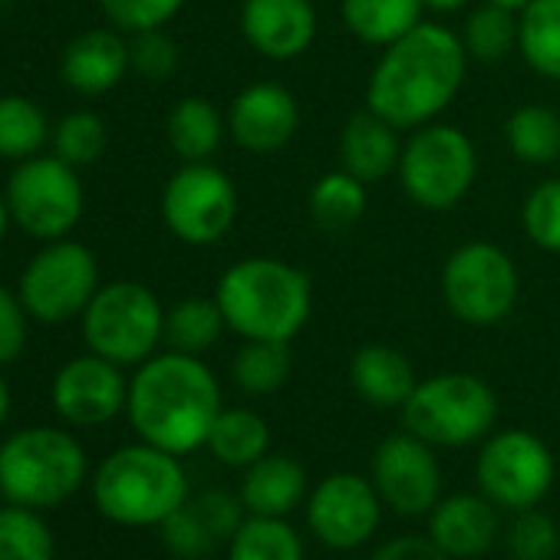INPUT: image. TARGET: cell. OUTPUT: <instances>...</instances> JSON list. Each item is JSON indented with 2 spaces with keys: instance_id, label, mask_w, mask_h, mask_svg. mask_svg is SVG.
Returning <instances> with one entry per match:
<instances>
[{
  "instance_id": "obj_1",
  "label": "cell",
  "mask_w": 560,
  "mask_h": 560,
  "mask_svg": "<svg viewBox=\"0 0 560 560\" xmlns=\"http://www.w3.org/2000/svg\"><path fill=\"white\" fill-rule=\"evenodd\" d=\"M468 54L462 37L435 21H422L376 60L366 83V109L412 132L435 122L462 93Z\"/></svg>"
},
{
  "instance_id": "obj_2",
  "label": "cell",
  "mask_w": 560,
  "mask_h": 560,
  "mask_svg": "<svg viewBox=\"0 0 560 560\" xmlns=\"http://www.w3.org/2000/svg\"><path fill=\"white\" fill-rule=\"evenodd\" d=\"M221 409V386L214 373L191 353H155L139 363L129 380L126 412L136 435L178 458L205 448Z\"/></svg>"
},
{
  "instance_id": "obj_3",
  "label": "cell",
  "mask_w": 560,
  "mask_h": 560,
  "mask_svg": "<svg viewBox=\"0 0 560 560\" xmlns=\"http://www.w3.org/2000/svg\"><path fill=\"white\" fill-rule=\"evenodd\" d=\"M224 324L241 340L291 343L311 320L314 288L311 277L280 257L234 260L214 288Z\"/></svg>"
},
{
  "instance_id": "obj_4",
  "label": "cell",
  "mask_w": 560,
  "mask_h": 560,
  "mask_svg": "<svg viewBox=\"0 0 560 560\" xmlns=\"http://www.w3.org/2000/svg\"><path fill=\"white\" fill-rule=\"evenodd\" d=\"M93 498L113 524L159 527L188 501V475L178 455L139 442L103 458L93 478Z\"/></svg>"
},
{
  "instance_id": "obj_5",
  "label": "cell",
  "mask_w": 560,
  "mask_h": 560,
  "mask_svg": "<svg viewBox=\"0 0 560 560\" xmlns=\"http://www.w3.org/2000/svg\"><path fill=\"white\" fill-rule=\"evenodd\" d=\"M86 471V448L54 425L21 429L0 445V494L11 504L57 508L83 488Z\"/></svg>"
},
{
  "instance_id": "obj_6",
  "label": "cell",
  "mask_w": 560,
  "mask_h": 560,
  "mask_svg": "<svg viewBox=\"0 0 560 560\" xmlns=\"http://www.w3.org/2000/svg\"><path fill=\"white\" fill-rule=\"evenodd\" d=\"M498 419L494 389L471 373H439L416 383L402 422L432 448H465L488 439Z\"/></svg>"
},
{
  "instance_id": "obj_7",
  "label": "cell",
  "mask_w": 560,
  "mask_h": 560,
  "mask_svg": "<svg viewBox=\"0 0 560 560\" xmlns=\"http://www.w3.org/2000/svg\"><path fill=\"white\" fill-rule=\"evenodd\" d=\"M396 175L412 205L448 211L465 201L478 178V149L462 126L435 119L409 132Z\"/></svg>"
},
{
  "instance_id": "obj_8",
  "label": "cell",
  "mask_w": 560,
  "mask_h": 560,
  "mask_svg": "<svg viewBox=\"0 0 560 560\" xmlns=\"http://www.w3.org/2000/svg\"><path fill=\"white\" fill-rule=\"evenodd\" d=\"M83 340L90 353L116 366H139L165 340V311L139 280H113L83 311Z\"/></svg>"
},
{
  "instance_id": "obj_9",
  "label": "cell",
  "mask_w": 560,
  "mask_h": 560,
  "mask_svg": "<svg viewBox=\"0 0 560 560\" xmlns=\"http://www.w3.org/2000/svg\"><path fill=\"white\" fill-rule=\"evenodd\" d=\"M439 291L455 320L468 327H498L521 298V273L504 247L465 241L445 257Z\"/></svg>"
},
{
  "instance_id": "obj_10",
  "label": "cell",
  "mask_w": 560,
  "mask_h": 560,
  "mask_svg": "<svg viewBox=\"0 0 560 560\" xmlns=\"http://www.w3.org/2000/svg\"><path fill=\"white\" fill-rule=\"evenodd\" d=\"M8 208L11 218L40 241L67 237L86 208L83 182L70 162L60 155H34L24 159L8 178Z\"/></svg>"
},
{
  "instance_id": "obj_11",
  "label": "cell",
  "mask_w": 560,
  "mask_h": 560,
  "mask_svg": "<svg viewBox=\"0 0 560 560\" xmlns=\"http://www.w3.org/2000/svg\"><path fill=\"white\" fill-rule=\"evenodd\" d=\"M100 291V260L80 241H50L34 254L21 277V301L27 314L47 327L83 317L86 304Z\"/></svg>"
},
{
  "instance_id": "obj_12",
  "label": "cell",
  "mask_w": 560,
  "mask_h": 560,
  "mask_svg": "<svg viewBox=\"0 0 560 560\" xmlns=\"http://www.w3.org/2000/svg\"><path fill=\"white\" fill-rule=\"evenodd\" d=\"M237 188L211 162H185L162 188V221L165 228L191 244H218L237 221Z\"/></svg>"
},
{
  "instance_id": "obj_13",
  "label": "cell",
  "mask_w": 560,
  "mask_h": 560,
  "mask_svg": "<svg viewBox=\"0 0 560 560\" xmlns=\"http://www.w3.org/2000/svg\"><path fill=\"white\" fill-rule=\"evenodd\" d=\"M553 455L527 429L491 432L478 452V485L498 508L527 511L537 508L553 485Z\"/></svg>"
},
{
  "instance_id": "obj_14",
  "label": "cell",
  "mask_w": 560,
  "mask_h": 560,
  "mask_svg": "<svg viewBox=\"0 0 560 560\" xmlns=\"http://www.w3.org/2000/svg\"><path fill=\"white\" fill-rule=\"evenodd\" d=\"M373 485L383 504L399 514L416 517L432 511L442 498V471L432 445L409 429L386 435L373 452Z\"/></svg>"
},
{
  "instance_id": "obj_15",
  "label": "cell",
  "mask_w": 560,
  "mask_h": 560,
  "mask_svg": "<svg viewBox=\"0 0 560 560\" xmlns=\"http://www.w3.org/2000/svg\"><path fill=\"white\" fill-rule=\"evenodd\" d=\"M380 491L370 478L353 471L327 475L307 498V524L320 544L353 550L380 527Z\"/></svg>"
},
{
  "instance_id": "obj_16",
  "label": "cell",
  "mask_w": 560,
  "mask_h": 560,
  "mask_svg": "<svg viewBox=\"0 0 560 560\" xmlns=\"http://www.w3.org/2000/svg\"><path fill=\"white\" fill-rule=\"evenodd\" d=\"M129 402V383L122 366L96 353L77 357L54 376V409L70 425H106Z\"/></svg>"
},
{
  "instance_id": "obj_17",
  "label": "cell",
  "mask_w": 560,
  "mask_h": 560,
  "mask_svg": "<svg viewBox=\"0 0 560 560\" xmlns=\"http://www.w3.org/2000/svg\"><path fill=\"white\" fill-rule=\"evenodd\" d=\"M224 119H228V136L237 149L267 155L284 149L298 136L301 103L288 86L257 80L231 100Z\"/></svg>"
},
{
  "instance_id": "obj_18",
  "label": "cell",
  "mask_w": 560,
  "mask_h": 560,
  "mask_svg": "<svg viewBox=\"0 0 560 560\" xmlns=\"http://www.w3.org/2000/svg\"><path fill=\"white\" fill-rule=\"evenodd\" d=\"M241 34L247 47L273 63L304 57L317 40L314 0H244Z\"/></svg>"
},
{
  "instance_id": "obj_19",
  "label": "cell",
  "mask_w": 560,
  "mask_h": 560,
  "mask_svg": "<svg viewBox=\"0 0 560 560\" xmlns=\"http://www.w3.org/2000/svg\"><path fill=\"white\" fill-rule=\"evenodd\" d=\"M429 537L452 557V560H471L494 547L501 534L498 504L488 494H448L439 498V504L429 511Z\"/></svg>"
},
{
  "instance_id": "obj_20",
  "label": "cell",
  "mask_w": 560,
  "mask_h": 560,
  "mask_svg": "<svg viewBox=\"0 0 560 560\" xmlns=\"http://www.w3.org/2000/svg\"><path fill=\"white\" fill-rule=\"evenodd\" d=\"M129 70H132L129 44L122 40V34L116 27L80 34L63 50V63H60L63 83L83 96H103V93L116 90Z\"/></svg>"
},
{
  "instance_id": "obj_21",
  "label": "cell",
  "mask_w": 560,
  "mask_h": 560,
  "mask_svg": "<svg viewBox=\"0 0 560 560\" xmlns=\"http://www.w3.org/2000/svg\"><path fill=\"white\" fill-rule=\"evenodd\" d=\"M402 129H396L389 119H383L373 109H360L347 119L340 129V165L370 182H383L399 168L402 155Z\"/></svg>"
},
{
  "instance_id": "obj_22",
  "label": "cell",
  "mask_w": 560,
  "mask_h": 560,
  "mask_svg": "<svg viewBox=\"0 0 560 560\" xmlns=\"http://www.w3.org/2000/svg\"><path fill=\"white\" fill-rule=\"evenodd\" d=\"M241 501L247 514L260 517H288L307 494V471L298 458L288 455H264L244 468Z\"/></svg>"
},
{
  "instance_id": "obj_23",
  "label": "cell",
  "mask_w": 560,
  "mask_h": 560,
  "mask_svg": "<svg viewBox=\"0 0 560 560\" xmlns=\"http://www.w3.org/2000/svg\"><path fill=\"white\" fill-rule=\"evenodd\" d=\"M350 383L363 402L376 409H402L419 380L412 373V363L396 347L366 343L353 353Z\"/></svg>"
},
{
  "instance_id": "obj_24",
  "label": "cell",
  "mask_w": 560,
  "mask_h": 560,
  "mask_svg": "<svg viewBox=\"0 0 560 560\" xmlns=\"http://www.w3.org/2000/svg\"><path fill=\"white\" fill-rule=\"evenodd\" d=\"M340 18L360 44L386 50L425 21V4L422 0H340Z\"/></svg>"
},
{
  "instance_id": "obj_25",
  "label": "cell",
  "mask_w": 560,
  "mask_h": 560,
  "mask_svg": "<svg viewBox=\"0 0 560 560\" xmlns=\"http://www.w3.org/2000/svg\"><path fill=\"white\" fill-rule=\"evenodd\" d=\"M165 132H168L172 152L182 162H208L228 136V119L211 100L185 96L172 106Z\"/></svg>"
},
{
  "instance_id": "obj_26",
  "label": "cell",
  "mask_w": 560,
  "mask_h": 560,
  "mask_svg": "<svg viewBox=\"0 0 560 560\" xmlns=\"http://www.w3.org/2000/svg\"><path fill=\"white\" fill-rule=\"evenodd\" d=\"M517 54L537 77L560 83V0H530L517 11Z\"/></svg>"
},
{
  "instance_id": "obj_27",
  "label": "cell",
  "mask_w": 560,
  "mask_h": 560,
  "mask_svg": "<svg viewBox=\"0 0 560 560\" xmlns=\"http://www.w3.org/2000/svg\"><path fill=\"white\" fill-rule=\"evenodd\" d=\"M205 448L228 468H247L270 448V429L254 409H221Z\"/></svg>"
},
{
  "instance_id": "obj_28",
  "label": "cell",
  "mask_w": 560,
  "mask_h": 560,
  "mask_svg": "<svg viewBox=\"0 0 560 560\" xmlns=\"http://www.w3.org/2000/svg\"><path fill=\"white\" fill-rule=\"evenodd\" d=\"M508 149L517 162L544 168L560 159V116L544 103L517 106L504 122Z\"/></svg>"
},
{
  "instance_id": "obj_29",
  "label": "cell",
  "mask_w": 560,
  "mask_h": 560,
  "mask_svg": "<svg viewBox=\"0 0 560 560\" xmlns=\"http://www.w3.org/2000/svg\"><path fill=\"white\" fill-rule=\"evenodd\" d=\"M294 370L291 343L280 340H244L231 360V380L250 396H270L288 383Z\"/></svg>"
},
{
  "instance_id": "obj_30",
  "label": "cell",
  "mask_w": 560,
  "mask_h": 560,
  "mask_svg": "<svg viewBox=\"0 0 560 560\" xmlns=\"http://www.w3.org/2000/svg\"><path fill=\"white\" fill-rule=\"evenodd\" d=\"M228 560H304V540L284 517L250 514L231 534Z\"/></svg>"
},
{
  "instance_id": "obj_31",
  "label": "cell",
  "mask_w": 560,
  "mask_h": 560,
  "mask_svg": "<svg viewBox=\"0 0 560 560\" xmlns=\"http://www.w3.org/2000/svg\"><path fill=\"white\" fill-rule=\"evenodd\" d=\"M307 205H311V214L320 228L343 231V228H353L366 214L370 191H366L363 178L350 175L347 168H337V172H327L314 182Z\"/></svg>"
},
{
  "instance_id": "obj_32",
  "label": "cell",
  "mask_w": 560,
  "mask_h": 560,
  "mask_svg": "<svg viewBox=\"0 0 560 560\" xmlns=\"http://www.w3.org/2000/svg\"><path fill=\"white\" fill-rule=\"evenodd\" d=\"M462 47L468 60H478L485 67L501 63L511 50H517V14L498 4H478L468 11L462 24Z\"/></svg>"
},
{
  "instance_id": "obj_33",
  "label": "cell",
  "mask_w": 560,
  "mask_h": 560,
  "mask_svg": "<svg viewBox=\"0 0 560 560\" xmlns=\"http://www.w3.org/2000/svg\"><path fill=\"white\" fill-rule=\"evenodd\" d=\"M221 330H228V324L214 298H188V301H178L172 311H165L168 350L201 357L218 343Z\"/></svg>"
},
{
  "instance_id": "obj_34",
  "label": "cell",
  "mask_w": 560,
  "mask_h": 560,
  "mask_svg": "<svg viewBox=\"0 0 560 560\" xmlns=\"http://www.w3.org/2000/svg\"><path fill=\"white\" fill-rule=\"evenodd\" d=\"M0 560H57V540L37 508H0Z\"/></svg>"
},
{
  "instance_id": "obj_35",
  "label": "cell",
  "mask_w": 560,
  "mask_h": 560,
  "mask_svg": "<svg viewBox=\"0 0 560 560\" xmlns=\"http://www.w3.org/2000/svg\"><path fill=\"white\" fill-rule=\"evenodd\" d=\"M50 139L44 109L27 96H0V159H34Z\"/></svg>"
},
{
  "instance_id": "obj_36",
  "label": "cell",
  "mask_w": 560,
  "mask_h": 560,
  "mask_svg": "<svg viewBox=\"0 0 560 560\" xmlns=\"http://www.w3.org/2000/svg\"><path fill=\"white\" fill-rule=\"evenodd\" d=\"M54 155L70 162L73 168L93 165L106 152V122L96 113H70L54 129Z\"/></svg>"
},
{
  "instance_id": "obj_37",
  "label": "cell",
  "mask_w": 560,
  "mask_h": 560,
  "mask_svg": "<svg viewBox=\"0 0 560 560\" xmlns=\"http://www.w3.org/2000/svg\"><path fill=\"white\" fill-rule=\"evenodd\" d=\"M521 228L534 247L560 254V178L537 182L521 205Z\"/></svg>"
},
{
  "instance_id": "obj_38",
  "label": "cell",
  "mask_w": 560,
  "mask_h": 560,
  "mask_svg": "<svg viewBox=\"0 0 560 560\" xmlns=\"http://www.w3.org/2000/svg\"><path fill=\"white\" fill-rule=\"evenodd\" d=\"M508 547L514 560H550L560 550V530L544 511L527 508V511H517V517L511 521Z\"/></svg>"
},
{
  "instance_id": "obj_39",
  "label": "cell",
  "mask_w": 560,
  "mask_h": 560,
  "mask_svg": "<svg viewBox=\"0 0 560 560\" xmlns=\"http://www.w3.org/2000/svg\"><path fill=\"white\" fill-rule=\"evenodd\" d=\"M188 0H100L106 21L122 34L162 31Z\"/></svg>"
},
{
  "instance_id": "obj_40",
  "label": "cell",
  "mask_w": 560,
  "mask_h": 560,
  "mask_svg": "<svg viewBox=\"0 0 560 560\" xmlns=\"http://www.w3.org/2000/svg\"><path fill=\"white\" fill-rule=\"evenodd\" d=\"M129 63L142 80L162 83L178 70V47L165 31H142V34H132Z\"/></svg>"
},
{
  "instance_id": "obj_41",
  "label": "cell",
  "mask_w": 560,
  "mask_h": 560,
  "mask_svg": "<svg viewBox=\"0 0 560 560\" xmlns=\"http://www.w3.org/2000/svg\"><path fill=\"white\" fill-rule=\"evenodd\" d=\"M162 540L165 547L175 553V557H185V560H195V557H205L211 547H214V534L208 530V524L198 517V511L191 508V501H185L175 514H168L162 524Z\"/></svg>"
},
{
  "instance_id": "obj_42",
  "label": "cell",
  "mask_w": 560,
  "mask_h": 560,
  "mask_svg": "<svg viewBox=\"0 0 560 560\" xmlns=\"http://www.w3.org/2000/svg\"><path fill=\"white\" fill-rule=\"evenodd\" d=\"M27 307L21 294L0 284V366H11L27 347Z\"/></svg>"
},
{
  "instance_id": "obj_43",
  "label": "cell",
  "mask_w": 560,
  "mask_h": 560,
  "mask_svg": "<svg viewBox=\"0 0 560 560\" xmlns=\"http://www.w3.org/2000/svg\"><path fill=\"white\" fill-rule=\"evenodd\" d=\"M191 508L198 511V517L208 524V530L221 540V537H228L231 540V534L241 527V511H244V501H241V494H228L224 488H208V491H201L198 498H191Z\"/></svg>"
},
{
  "instance_id": "obj_44",
  "label": "cell",
  "mask_w": 560,
  "mask_h": 560,
  "mask_svg": "<svg viewBox=\"0 0 560 560\" xmlns=\"http://www.w3.org/2000/svg\"><path fill=\"white\" fill-rule=\"evenodd\" d=\"M370 560H452L432 537H419V534H402L386 540Z\"/></svg>"
},
{
  "instance_id": "obj_45",
  "label": "cell",
  "mask_w": 560,
  "mask_h": 560,
  "mask_svg": "<svg viewBox=\"0 0 560 560\" xmlns=\"http://www.w3.org/2000/svg\"><path fill=\"white\" fill-rule=\"evenodd\" d=\"M422 4L432 14H458V11H465L471 4V0H422Z\"/></svg>"
},
{
  "instance_id": "obj_46",
  "label": "cell",
  "mask_w": 560,
  "mask_h": 560,
  "mask_svg": "<svg viewBox=\"0 0 560 560\" xmlns=\"http://www.w3.org/2000/svg\"><path fill=\"white\" fill-rule=\"evenodd\" d=\"M8 412H11V389H8L4 376H0V425L8 422Z\"/></svg>"
},
{
  "instance_id": "obj_47",
  "label": "cell",
  "mask_w": 560,
  "mask_h": 560,
  "mask_svg": "<svg viewBox=\"0 0 560 560\" xmlns=\"http://www.w3.org/2000/svg\"><path fill=\"white\" fill-rule=\"evenodd\" d=\"M14 218H11V208H8V198L0 195V241H4V234H8V224H11Z\"/></svg>"
},
{
  "instance_id": "obj_48",
  "label": "cell",
  "mask_w": 560,
  "mask_h": 560,
  "mask_svg": "<svg viewBox=\"0 0 560 560\" xmlns=\"http://www.w3.org/2000/svg\"><path fill=\"white\" fill-rule=\"evenodd\" d=\"M488 4H498V8H508V11H524L527 4H530V0H488Z\"/></svg>"
}]
</instances>
